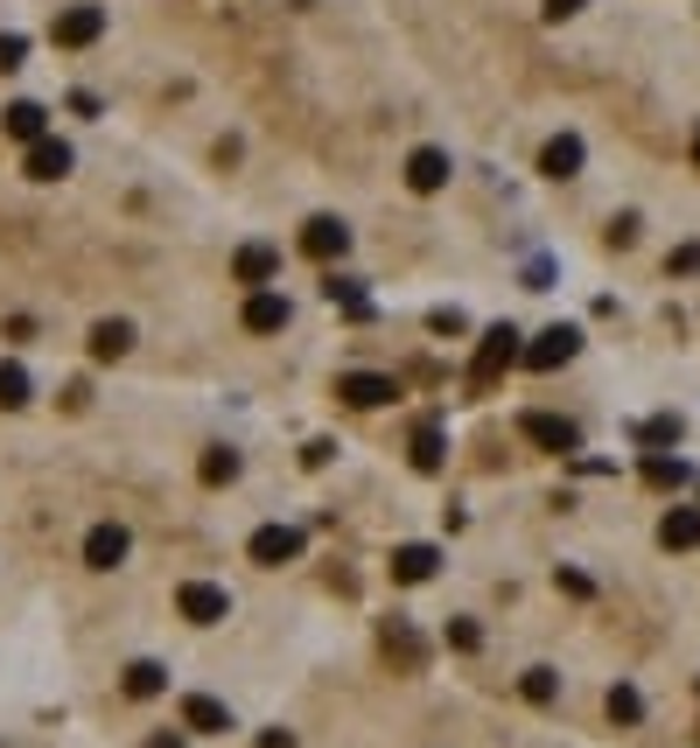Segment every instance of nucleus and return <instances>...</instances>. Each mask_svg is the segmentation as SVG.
<instances>
[{"mask_svg": "<svg viewBox=\"0 0 700 748\" xmlns=\"http://www.w3.org/2000/svg\"><path fill=\"white\" fill-rule=\"evenodd\" d=\"M288 294H267V287H259V294L253 301H245V330H253V336H274V330H288Z\"/></svg>", "mask_w": 700, "mask_h": 748, "instance_id": "12", "label": "nucleus"}, {"mask_svg": "<svg viewBox=\"0 0 700 748\" xmlns=\"http://www.w3.org/2000/svg\"><path fill=\"white\" fill-rule=\"evenodd\" d=\"M448 644H456V650H477V644H484V629L469 623V616H456V623H448Z\"/></svg>", "mask_w": 700, "mask_h": 748, "instance_id": "27", "label": "nucleus"}, {"mask_svg": "<svg viewBox=\"0 0 700 748\" xmlns=\"http://www.w3.org/2000/svg\"><path fill=\"white\" fill-rule=\"evenodd\" d=\"M182 727H197V735H224V727H232V706L211 700V693H197V700H182Z\"/></svg>", "mask_w": 700, "mask_h": 748, "instance_id": "15", "label": "nucleus"}, {"mask_svg": "<svg viewBox=\"0 0 700 748\" xmlns=\"http://www.w3.org/2000/svg\"><path fill=\"white\" fill-rule=\"evenodd\" d=\"M155 693H168V665L134 658V665H126V700H155Z\"/></svg>", "mask_w": 700, "mask_h": 748, "instance_id": "19", "label": "nucleus"}, {"mask_svg": "<svg viewBox=\"0 0 700 748\" xmlns=\"http://www.w3.org/2000/svg\"><path fill=\"white\" fill-rule=\"evenodd\" d=\"M29 64V43L22 35H0V70H22Z\"/></svg>", "mask_w": 700, "mask_h": 748, "instance_id": "28", "label": "nucleus"}, {"mask_svg": "<svg viewBox=\"0 0 700 748\" xmlns=\"http://www.w3.org/2000/svg\"><path fill=\"white\" fill-rule=\"evenodd\" d=\"M280 273V253L274 245H245V253L232 259V280H245V287H267Z\"/></svg>", "mask_w": 700, "mask_h": 748, "instance_id": "16", "label": "nucleus"}, {"mask_svg": "<svg viewBox=\"0 0 700 748\" xmlns=\"http://www.w3.org/2000/svg\"><path fill=\"white\" fill-rule=\"evenodd\" d=\"M610 721H616V727H637V721H645V700H637V685H610Z\"/></svg>", "mask_w": 700, "mask_h": 748, "instance_id": "24", "label": "nucleus"}, {"mask_svg": "<svg viewBox=\"0 0 700 748\" xmlns=\"http://www.w3.org/2000/svg\"><path fill=\"white\" fill-rule=\"evenodd\" d=\"M519 693L533 700V706H554V700H560V671H546V665H533V671H525V679H519Z\"/></svg>", "mask_w": 700, "mask_h": 748, "instance_id": "22", "label": "nucleus"}, {"mask_svg": "<svg viewBox=\"0 0 700 748\" xmlns=\"http://www.w3.org/2000/svg\"><path fill=\"white\" fill-rule=\"evenodd\" d=\"M427 330H434V336H456V330H463V315H456V309H434V315H427Z\"/></svg>", "mask_w": 700, "mask_h": 748, "instance_id": "30", "label": "nucleus"}, {"mask_svg": "<svg viewBox=\"0 0 700 748\" xmlns=\"http://www.w3.org/2000/svg\"><path fill=\"white\" fill-rule=\"evenodd\" d=\"M245 552H253V567H288V560H301V532L295 525H259Z\"/></svg>", "mask_w": 700, "mask_h": 748, "instance_id": "7", "label": "nucleus"}, {"mask_svg": "<svg viewBox=\"0 0 700 748\" xmlns=\"http://www.w3.org/2000/svg\"><path fill=\"white\" fill-rule=\"evenodd\" d=\"M519 434H525V440H540L546 455H575V448H581L575 420H554V413H519Z\"/></svg>", "mask_w": 700, "mask_h": 748, "instance_id": "6", "label": "nucleus"}, {"mask_svg": "<svg viewBox=\"0 0 700 748\" xmlns=\"http://www.w3.org/2000/svg\"><path fill=\"white\" fill-rule=\"evenodd\" d=\"M8 343H35V322L29 315H8Z\"/></svg>", "mask_w": 700, "mask_h": 748, "instance_id": "33", "label": "nucleus"}, {"mask_svg": "<svg viewBox=\"0 0 700 748\" xmlns=\"http://www.w3.org/2000/svg\"><path fill=\"white\" fill-rule=\"evenodd\" d=\"M413 469H421V476L442 469V427H434V420H427V427H413Z\"/></svg>", "mask_w": 700, "mask_h": 748, "instance_id": "21", "label": "nucleus"}, {"mask_svg": "<svg viewBox=\"0 0 700 748\" xmlns=\"http://www.w3.org/2000/svg\"><path fill=\"white\" fill-rule=\"evenodd\" d=\"M610 245H637V217H616L610 224Z\"/></svg>", "mask_w": 700, "mask_h": 748, "instance_id": "32", "label": "nucleus"}, {"mask_svg": "<svg viewBox=\"0 0 700 748\" xmlns=\"http://www.w3.org/2000/svg\"><path fill=\"white\" fill-rule=\"evenodd\" d=\"M126 350H134V322H99V330H91V357L99 364L126 357Z\"/></svg>", "mask_w": 700, "mask_h": 748, "instance_id": "20", "label": "nucleus"}, {"mask_svg": "<svg viewBox=\"0 0 700 748\" xmlns=\"http://www.w3.org/2000/svg\"><path fill=\"white\" fill-rule=\"evenodd\" d=\"M693 168H700V133H693Z\"/></svg>", "mask_w": 700, "mask_h": 748, "instance_id": "38", "label": "nucleus"}, {"mask_svg": "<svg viewBox=\"0 0 700 748\" xmlns=\"http://www.w3.org/2000/svg\"><path fill=\"white\" fill-rule=\"evenodd\" d=\"M147 748H182V735H155V741H147Z\"/></svg>", "mask_w": 700, "mask_h": 748, "instance_id": "37", "label": "nucleus"}, {"mask_svg": "<svg viewBox=\"0 0 700 748\" xmlns=\"http://www.w3.org/2000/svg\"><path fill=\"white\" fill-rule=\"evenodd\" d=\"M645 440H679V420H673V413H666V420H652Z\"/></svg>", "mask_w": 700, "mask_h": 748, "instance_id": "34", "label": "nucleus"}, {"mask_svg": "<svg viewBox=\"0 0 700 748\" xmlns=\"http://www.w3.org/2000/svg\"><path fill=\"white\" fill-rule=\"evenodd\" d=\"M203 483H211V490L218 483H238V455L232 448H211V455H203Z\"/></svg>", "mask_w": 700, "mask_h": 748, "instance_id": "26", "label": "nucleus"}, {"mask_svg": "<svg viewBox=\"0 0 700 748\" xmlns=\"http://www.w3.org/2000/svg\"><path fill=\"white\" fill-rule=\"evenodd\" d=\"M336 392H344L351 406H392V399H400V386H392L386 371H344V378H336Z\"/></svg>", "mask_w": 700, "mask_h": 748, "instance_id": "9", "label": "nucleus"}, {"mask_svg": "<svg viewBox=\"0 0 700 748\" xmlns=\"http://www.w3.org/2000/svg\"><path fill=\"white\" fill-rule=\"evenodd\" d=\"M581 350V330H567V322H554V330H540L533 343H525V357L519 364H533V371H560L567 357Z\"/></svg>", "mask_w": 700, "mask_h": 748, "instance_id": "4", "label": "nucleus"}, {"mask_svg": "<svg viewBox=\"0 0 700 748\" xmlns=\"http://www.w3.org/2000/svg\"><path fill=\"white\" fill-rule=\"evenodd\" d=\"M259 748H295V735H288V727H274V735H259Z\"/></svg>", "mask_w": 700, "mask_h": 748, "instance_id": "36", "label": "nucleus"}, {"mask_svg": "<svg viewBox=\"0 0 700 748\" xmlns=\"http://www.w3.org/2000/svg\"><path fill=\"white\" fill-rule=\"evenodd\" d=\"M434 567H442V552H434V546H400V552H392V581H434Z\"/></svg>", "mask_w": 700, "mask_h": 748, "instance_id": "18", "label": "nucleus"}, {"mask_svg": "<svg viewBox=\"0 0 700 748\" xmlns=\"http://www.w3.org/2000/svg\"><path fill=\"white\" fill-rule=\"evenodd\" d=\"M407 189H413V197L448 189V155H442V147H413V155H407Z\"/></svg>", "mask_w": 700, "mask_h": 748, "instance_id": "10", "label": "nucleus"}, {"mask_svg": "<svg viewBox=\"0 0 700 748\" xmlns=\"http://www.w3.org/2000/svg\"><path fill=\"white\" fill-rule=\"evenodd\" d=\"M29 176H35V182H64V176H70V147L43 133V141L29 147Z\"/></svg>", "mask_w": 700, "mask_h": 748, "instance_id": "14", "label": "nucleus"}, {"mask_svg": "<svg viewBox=\"0 0 700 748\" xmlns=\"http://www.w3.org/2000/svg\"><path fill=\"white\" fill-rule=\"evenodd\" d=\"M567 14H581V0H546V22H567Z\"/></svg>", "mask_w": 700, "mask_h": 748, "instance_id": "35", "label": "nucleus"}, {"mask_svg": "<svg viewBox=\"0 0 700 748\" xmlns=\"http://www.w3.org/2000/svg\"><path fill=\"white\" fill-rule=\"evenodd\" d=\"M99 35H105V8H99V0H78V8H64L49 22V43L56 49H91Z\"/></svg>", "mask_w": 700, "mask_h": 748, "instance_id": "2", "label": "nucleus"}, {"mask_svg": "<svg viewBox=\"0 0 700 748\" xmlns=\"http://www.w3.org/2000/svg\"><path fill=\"white\" fill-rule=\"evenodd\" d=\"M0 406H29V371H22V364H0Z\"/></svg>", "mask_w": 700, "mask_h": 748, "instance_id": "25", "label": "nucleus"}, {"mask_svg": "<svg viewBox=\"0 0 700 748\" xmlns=\"http://www.w3.org/2000/svg\"><path fill=\"white\" fill-rule=\"evenodd\" d=\"M658 546H666V552L700 546V504H673L666 517H658Z\"/></svg>", "mask_w": 700, "mask_h": 748, "instance_id": "11", "label": "nucleus"}, {"mask_svg": "<svg viewBox=\"0 0 700 748\" xmlns=\"http://www.w3.org/2000/svg\"><path fill=\"white\" fill-rule=\"evenodd\" d=\"M0 126H8V133H14L22 147H35V141L49 133V112L35 105V99H14V105H8V120H0Z\"/></svg>", "mask_w": 700, "mask_h": 748, "instance_id": "17", "label": "nucleus"}, {"mask_svg": "<svg viewBox=\"0 0 700 748\" xmlns=\"http://www.w3.org/2000/svg\"><path fill=\"white\" fill-rule=\"evenodd\" d=\"M330 455H336L330 440H309V448H301V462H309V469H330Z\"/></svg>", "mask_w": 700, "mask_h": 748, "instance_id": "31", "label": "nucleus"}, {"mask_svg": "<svg viewBox=\"0 0 700 748\" xmlns=\"http://www.w3.org/2000/svg\"><path fill=\"white\" fill-rule=\"evenodd\" d=\"M176 616L182 623H224V616H232V594L211 588V581H182L176 588Z\"/></svg>", "mask_w": 700, "mask_h": 748, "instance_id": "3", "label": "nucleus"}, {"mask_svg": "<svg viewBox=\"0 0 700 748\" xmlns=\"http://www.w3.org/2000/svg\"><path fill=\"white\" fill-rule=\"evenodd\" d=\"M540 176H554V182L581 176V141H575V133H554V141L540 147Z\"/></svg>", "mask_w": 700, "mask_h": 748, "instance_id": "13", "label": "nucleus"}, {"mask_svg": "<svg viewBox=\"0 0 700 748\" xmlns=\"http://www.w3.org/2000/svg\"><path fill=\"white\" fill-rule=\"evenodd\" d=\"M666 273H679V280H687V273H700V245H679V253L666 259Z\"/></svg>", "mask_w": 700, "mask_h": 748, "instance_id": "29", "label": "nucleus"}, {"mask_svg": "<svg viewBox=\"0 0 700 748\" xmlns=\"http://www.w3.org/2000/svg\"><path fill=\"white\" fill-rule=\"evenodd\" d=\"M301 253L309 259H344L351 253V224L344 217H309L301 224Z\"/></svg>", "mask_w": 700, "mask_h": 748, "instance_id": "8", "label": "nucleus"}, {"mask_svg": "<svg viewBox=\"0 0 700 748\" xmlns=\"http://www.w3.org/2000/svg\"><path fill=\"white\" fill-rule=\"evenodd\" d=\"M525 357V343H519V330L512 322H498V330H484V343H477V364H469V392H490L504 371Z\"/></svg>", "mask_w": 700, "mask_h": 748, "instance_id": "1", "label": "nucleus"}, {"mask_svg": "<svg viewBox=\"0 0 700 748\" xmlns=\"http://www.w3.org/2000/svg\"><path fill=\"white\" fill-rule=\"evenodd\" d=\"M126 552H134V532H126V525H91V539H85V567L91 573L126 567Z\"/></svg>", "mask_w": 700, "mask_h": 748, "instance_id": "5", "label": "nucleus"}, {"mask_svg": "<svg viewBox=\"0 0 700 748\" xmlns=\"http://www.w3.org/2000/svg\"><path fill=\"white\" fill-rule=\"evenodd\" d=\"M645 483L652 490H679L687 483V462H679V455H645Z\"/></svg>", "mask_w": 700, "mask_h": 748, "instance_id": "23", "label": "nucleus"}]
</instances>
